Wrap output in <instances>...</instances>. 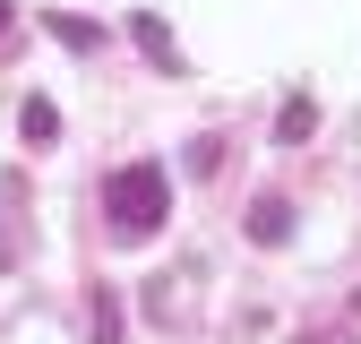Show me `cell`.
I'll return each instance as SVG.
<instances>
[{"mask_svg": "<svg viewBox=\"0 0 361 344\" xmlns=\"http://www.w3.org/2000/svg\"><path fill=\"white\" fill-rule=\"evenodd\" d=\"M164 207H172L164 164H121L112 181H104V224H112V241H147V233H164Z\"/></svg>", "mask_w": 361, "mask_h": 344, "instance_id": "1", "label": "cell"}, {"mask_svg": "<svg viewBox=\"0 0 361 344\" xmlns=\"http://www.w3.org/2000/svg\"><path fill=\"white\" fill-rule=\"evenodd\" d=\"M18 258H26V181L0 172V276H9Z\"/></svg>", "mask_w": 361, "mask_h": 344, "instance_id": "2", "label": "cell"}, {"mask_svg": "<svg viewBox=\"0 0 361 344\" xmlns=\"http://www.w3.org/2000/svg\"><path fill=\"white\" fill-rule=\"evenodd\" d=\"M241 224H250V241H258V250H284V241H293V198H258Z\"/></svg>", "mask_w": 361, "mask_h": 344, "instance_id": "3", "label": "cell"}, {"mask_svg": "<svg viewBox=\"0 0 361 344\" xmlns=\"http://www.w3.org/2000/svg\"><path fill=\"white\" fill-rule=\"evenodd\" d=\"M129 43H138L155 69H180V43H172V26H164L155 9H138V18H129Z\"/></svg>", "mask_w": 361, "mask_h": 344, "instance_id": "4", "label": "cell"}, {"mask_svg": "<svg viewBox=\"0 0 361 344\" xmlns=\"http://www.w3.org/2000/svg\"><path fill=\"white\" fill-rule=\"evenodd\" d=\"M310 129H319V95H284V112H276V147H310Z\"/></svg>", "mask_w": 361, "mask_h": 344, "instance_id": "5", "label": "cell"}, {"mask_svg": "<svg viewBox=\"0 0 361 344\" xmlns=\"http://www.w3.org/2000/svg\"><path fill=\"white\" fill-rule=\"evenodd\" d=\"M43 35H61L69 52H104V43H112V35H104L95 18H69V9H52V18H43Z\"/></svg>", "mask_w": 361, "mask_h": 344, "instance_id": "6", "label": "cell"}, {"mask_svg": "<svg viewBox=\"0 0 361 344\" xmlns=\"http://www.w3.org/2000/svg\"><path fill=\"white\" fill-rule=\"evenodd\" d=\"M18 138H26V147H52V138H61V112H52V104L35 95V104L18 112Z\"/></svg>", "mask_w": 361, "mask_h": 344, "instance_id": "7", "label": "cell"}, {"mask_svg": "<svg viewBox=\"0 0 361 344\" xmlns=\"http://www.w3.org/2000/svg\"><path fill=\"white\" fill-rule=\"evenodd\" d=\"M86 319H95V344H121V301L95 284V293H86Z\"/></svg>", "mask_w": 361, "mask_h": 344, "instance_id": "8", "label": "cell"}, {"mask_svg": "<svg viewBox=\"0 0 361 344\" xmlns=\"http://www.w3.org/2000/svg\"><path fill=\"white\" fill-rule=\"evenodd\" d=\"M215 164H224V138H198V147H190V172H198V181H207V172H215Z\"/></svg>", "mask_w": 361, "mask_h": 344, "instance_id": "9", "label": "cell"}, {"mask_svg": "<svg viewBox=\"0 0 361 344\" xmlns=\"http://www.w3.org/2000/svg\"><path fill=\"white\" fill-rule=\"evenodd\" d=\"M301 344H353V336H344V327H310Z\"/></svg>", "mask_w": 361, "mask_h": 344, "instance_id": "10", "label": "cell"}, {"mask_svg": "<svg viewBox=\"0 0 361 344\" xmlns=\"http://www.w3.org/2000/svg\"><path fill=\"white\" fill-rule=\"evenodd\" d=\"M9 18H18V9H9V0H0V35H9Z\"/></svg>", "mask_w": 361, "mask_h": 344, "instance_id": "11", "label": "cell"}, {"mask_svg": "<svg viewBox=\"0 0 361 344\" xmlns=\"http://www.w3.org/2000/svg\"><path fill=\"white\" fill-rule=\"evenodd\" d=\"M353 319H361V284H353Z\"/></svg>", "mask_w": 361, "mask_h": 344, "instance_id": "12", "label": "cell"}]
</instances>
